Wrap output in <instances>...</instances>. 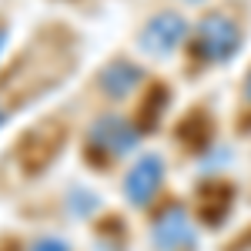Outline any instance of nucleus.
Instances as JSON below:
<instances>
[{
    "instance_id": "nucleus-4",
    "label": "nucleus",
    "mask_w": 251,
    "mask_h": 251,
    "mask_svg": "<svg viewBox=\"0 0 251 251\" xmlns=\"http://www.w3.org/2000/svg\"><path fill=\"white\" fill-rule=\"evenodd\" d=\"M151 241H154L157 251H188L194 248V228H191V218L184 208H164V211L154 218L151 225Z\"/></svg>"
},
{
    "instance_id": "nucleus-3",
    "label": "nucleus",
    "mask_w": 251,
    "mask_h": 251,
    "mask_svg": "<svg viewBox=\"0 0 251 251\" xmlns=\"http://www.w3.org/2000/svg\"><path fill=\"white\" fill-rule=\"evenodd\" d=\"M188 34V24L181 14H154V17L144 24V30H141V50L144 54H151V57H168L174 47L184 40Z\"/></svg>"
},
{
    "instance_id": "nucleus-5",
    "label": "nucleus",
    "mask_w": 251,
    "mask_h": 251,
    "mask_svg": "<svg viewBox=\"0 0 251 251\" xmlns=\"http://www.w3.org/2000/svg\"><path fill=\"white\" fill-rule=\"evenodd\" d=\"M161 181H164V161L157 154L137 157V164L127 171V177H124V198H127L134 208H144V204H151L154 194L161 191Z\"/></svg>"
},
{
    "instance_id": "nucleus-11",
    "label": "nucleus",
    "mask_w": 251,
    "mask_h": 251,
    "mask_svg": "<svg viewBox=\"0 0 251 251\" xmlns=\"http://www.w3.org/2000/svg\"><path fill=\"white\" fill-rule=\"evenodd\" d=\"M191 3H201V0H191Z\"/></svg>"
},
{
    "instance_id": "nucleus-2",
    "label": "nucleus",
    "mask_w": 251,
    "mask_h": 251,
    "mask_svg": "<svg viewBox=\"0 0 251 251\" xmlns=\"http://www.w3.org/2000/svg\"><path fill=\"white\" fill-rule=\"evenodd\" d=\"M137 141H141L137 124H131L127 117H121V114H100V117H94V124L87 127V144H91V151L107 154V157L131 154L137 148Z\"/></svg>"
},
{
    "instance_id": "nucleus-10",
    "label": "nucleus",
    "mask_w": 251,
    "mask_h": 251,
    "mask_svg": "<svg viewBox=\"0 0 251 251\" xmlns=\"http://www.w3.org/2000/svg\"><path fill=\"white\" fill-rule=\"evenodd\" d=\"M3 121H7V111H3V107H0V124H3Z\"/></svg>"
},
{
    "instance_id": "nucleus-7",
    "label": "nucleus",
    "mask_w": 251,
    "mask_h": 251,
    "mask_svg": "<svg viewBox=\"0 0 251 251\" xmlns=\"http://www.w3.org/2000/svg\"><path fill=\"white\" fill-rule=\"evenodd\" d=\"M27 251H71V245L64 238H37Z\"/></svg>"
},
{
    "instance_id": "nucleus-6",
    "label": "nucleus",
    "mask_w": 251,
    "mask_h": 251,
    "mask_svg": "<svg viewBox=\"0 0 251 251\" xmlns=\"http://www.w3.org/2000/svg\"><path fill=\"white\" fill-rule=\"evenodd\" d=\"M141 77H144V71H141L137 64L117 57L97 74V84H100V91H104L107 97H127L137 84H141Z\"/></svg>"
},
{
    "instance_id": "nucleus-1",
    "label": "nucleus",
    "mask_w": 251,
    "mask_h": 251,
    "mask_svg": "<svg viewBox=\"0 0 251 251\" xmlns=\"http://www.w3.org/2000/svg\"><path fill=\"white\" fill-rule=\"evenodd\" d=\"M241 50V27L228 14H208L191 34V54L201 64H228Z\"/></svg>"
},
{
    "instance_id": "nucleus-9",
    "label": "nucleus",
    "mask_w": 251,
    "mask_h": 251,
    "mask_svg": "<svg viewBox=\"0 0 251 251\" xmlns=\"http://www.w3.org/2000/svg\"><path fill=\"white\" fill-rule=\"evenodd\" d=\"M245 97L251 100V74H248V80H245Z\"/></svg>"
},
{
    "instance_id": "nucleus-8",
    "label": "nucleus",
    "mask_w": 251,
    "mask_h": 251,
    "mask_svg": "<svg viewBox=\"0 0 251 251\" xmlns=\"http://www.w3.org/2000/svg\"><path fill=\"white\" fill-rule=\"evenodd\" d=\"M3 44H7V27H0V50H3Z\"/></svg>"
}]
</instances>
